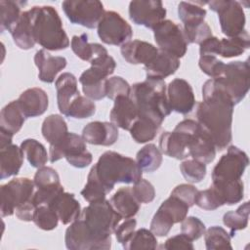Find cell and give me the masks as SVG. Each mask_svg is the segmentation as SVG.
I'll return each mask as SVG.
<instances>
[{
  "mask_svg": "<svg viewBox=\"0 0 250 250\" xmlns=\"http://www.w3.org/2000/svg\"><path fill=\"white\" fill-rule=\"evenodd\" d=\"M202 98V102L196 103V121L212 138L216 148L223 150L232 140V115L235 104L212 78L203 84Z\"/></svg>",
  "mask_w": 250,
  "mask_h": 250,
  "instance_id": "cell-1",
  "label": "cell"
},
{
  "mask_svg": "<svg viewBox=\"0 0 250 250\" xmlns=\"http://www.w3.org/2000/svg\"><path fill=\"white\" fill-rule=\"evenodd\" d=\"M130 98L134 102L138 117L148 119L161 126L172 112L167 101V86L164 80L146 78L131 86Z\"/></svg>",
  "mask_w": 250,
  "mask_h": 250,
  "instance_id": "cell-2",
  "label": "cell"
},
{
  "mask_svg": "<svg viewBox=\"0 0 250 250\" xmlns=\"http://www.w3.org/2000/svg\"><path fill=\"white\" fill-rule=\"evenodd\" d=\"M109 193L115 184H135L142 179L143 171L136 160L116 151L104 152L89 171Z\"/></svg>",
  "mask_w": 250,
  "mask_h": 250,
  "instance_id": "cell-3",
  "label": "cell"
},
{
  "mask_svg": "<svg viewBox=\"0 0 250 250\" xmlns=\"http://www.w3.org/2000/svg\"><path fill=\"white\" fill-rule=\"evenodd\" d=\"M34 41L47 51L69 47V39L57 10L52 6H34L27 10Z\"/></svg>",
  "mask_w": 250,
  "mask_h": 250,
  "instance_id": "cell-4",
  "label": "cell"
},
{
  "mask_svg": "<svg viewBox=\"0 0 250 250\" xmlns=\"http://www.w3.org/2000/svg\"><path fill=\"white\" fill-rule=\"evenodd\" d=\"M89 232L106 249L111 247V233L120 224L122 217L113 209L109 200H101L89 203L80 214Z\"/></svg>",
  "mask_w": 250,
  "mask_h": 250,
  "instance_id": "cell-5",
  "label": "cell"
},
{
  "mask_svg": "<svg viewBox=\"0 0 250 250\" xmlns=\"http://www.w3.org/2000/svg\"><path fill=\"white\" fill-rule=\"evenodd\" d=\"M91 66L84 70L79 82L85 96L92 101H100L105 98V81L116 67L114 59L108 55L107 50L102 52L91 62Z\"/></svg>",
  "mask_w": 250,
  "mask_h": 250,
  "instance_id": "cell-6",
  "label": "cell"
},
{
  "mask_svg": "<svg viewBox=\"0 0 250 250\" xmlns=\"http://www.w3.org/2000/svg\"><path fill=\"white\" fill-rule=\"evenodd\" d=\"M213 80L230 97L234 104H239L245 98L250 87L248 61L225 63L221 75Z\"/></svg>",
  "mask_w": 250,
  "mask_h": 250,
  "instance_id": "cell-7",
  "label": "cell"
},
{
  "mask_svg": "<svg viewBox=\"0 0 250 250\" xmlns=\"http://www.w3.org/2000/svg\"><path fill=\"white\" fill-rule=\"evenodd\" d=\"M209 8L218 14L222 32L228 37H237L246 33V18L242 3L234 0H214L207 2Z\"/></svg>",
  "mask_w": 250,
  "mask_h": 250,
  "instance_id": "cell-8",
  "label": "cell"
},
{
  "mask_svg": "<svg viewBox=\"0 0 250 250\" xmlns=\"http://www.w3.org/2000/svg\"><path fill=\"white\" fill-rule=\"evenodd\" d=\"M35 189L34 182L28 178H16L2 185L0 188L1 217L12 216L18 207L31 201Z\"/></svg>",
  "mask_w": 250,
  "mask_h": 250,
  "instance_id": "cell-9",
  "label": "cell"
},
{
  "mask_svg": "<svg viewBox=\"0 0 250 250\" xmlns=\"http://www.w3.org/2000/svg\"><path fill=\"white\" fill-rule=\"evenodd\" d=\"M195 120L179 122L172 132L165 131L159 137V149L169 157L183 160L189 156L191 129Z\"/></svg>",
  "mask_w": 250,
  "mask_h": 250,
  "instance_id": "cell-10",
  "label": "cell"
},
{
  "mask_svg": "<svg viewBox=\"0 0 250 250\" xmlns=\"http://www.w3.org/2000/svg\"><path fill=\"white\" fill-rule=\"evenodd\" d=\"M249 164L247 154L235 146H229L227 153L221 156L212 171V183L241 180Z\"/></svg>",
  "mask_w": 250,
  "mask_h": 250,
  "instance_id": "cell-11",
  "label": "cell"
},
{
  "mask_svg": "<svg viewBox=\"0 0 250 250\" xmlns=\"http://www.w3.org/2000/svg\"><path fill=\"white\" fill-rule=\"evenodd\" d=\"M62 8L71 23L90 29L98 26L105 12L103 3L98 0H65Z\"/></svg>",
  "mask_w": 250,
  "mask_h": 250,
  "instance_id": "cell-12",
  "label": "cell"
},
{
  "mask_svg": "<svg viewBox=\"0 0 250 250\" xmlns=\"http://www.w3.org/2000/svg\"><path fill=\"white\" fill-rule=\"evenodd\" d=\"M154 40L158 49L180 59L188 51V41L180 25L171 20H164L153 28Z\"/></svg>",
  "mask_w": 250,
  "mask_h": 250,
  "instance_id": "cell-13",
  "label": "cell"
},
{
  "mask_svg": "<svg viewBox=\"0 0 250 250\" xmlns=\"http://www.w3.org/2000/svg\"><path fill=\"white\" fill-rule=\"evenodd\" d=\"M97 32L104 44L122 46L131 41L133 29L131 25L116 12L105 11L97 26Z\"/></svg>",
  "mask_w": 250,
  "mask_h": 250,
  "instance_id": "cell-14",
  "label": "cell"
},
{
  "mask_svg": "<svg viewBox=\"0 0 250 250\" xmlns=\"http://www.w3.org/2000/svg\"><path fill=\"white\" fill-rule=\"evenodd\" d=\"M250 47L248 32L241 36L219 39L211 36L199 44L200 56H221L226 59L238 57Z\"/></svg>",
  "mask_w": 250,
  "mask_h": 250,
  "instance_id": "cell-15",
  "label": "cell"
},
{
  "mask_svg": "<svg viewBox=\"0 0 250 250\" xmlns=\"http://www.w3.org/2000/svg\"><path fill=\"white\" fill-rule=\"evenodd\" d=\"M166 9L159 0H137L129 4V18L137 25L152 29L165 20Z\"/></svg>",
  "mask_w": 250,
  "mask_h": 250,
  "instance_id": "cell-16",
  "label": "cell"
},
{
  "mask_svg": "<svg viewBox=\"0 0 250 250\" xmlns=\"http://www.w3.org/2000/svg\"><path fill=\"white\" fill-rule=\"evenodd\" d=\"M167 101L171 111L184 115L191 112L196 105L192 87L182 78H175L168 84Z\"/></svg>",
  "mask_w": 250,
  "mask_h": 250,
  "instance_id": "cell-17",
  "label": "cell"
},
{
  "mask_svg": "<svg viewBox=\"0 0 250 250\" xmlns=\"http://www.w3.org/2000/svg\"><path fill=\"white\" fill-rule=\"evenodd\" d=\"M64 242L65 247L69 250H106L105 246L89 232L83 221L79 218L66 229Z\"/></svg>",
  "mask_w": 250,
  "mask_h": 250,
  "instance_id": "cell-18",
  "label": "cell"
},
{
  "mask_svg": "<svg viewBox=\"0 0 250 250\" xmlns=\"http://www.w3.org/2000/svg\"><path fill=\"white\" fill-rule=\"evenodd\" d=\"M118 127L106 121H92L82 130L83 140L95 146H112L118 140Z\"/></svg>",
  "mask_w": 250,
  "mask_h": 250,
  "instance_id": "cell-19",
  "label": "cell"
},
{
  "mask_svg": "<svg viewBox=\"0 0 250 250\" xmlns=\"http://www.w3.org/2000/svg\"><path fill=\"white\" fill-rule=\"evenodd\" d=\"M34 63L38 68V78L45 83H53L58 73L65 68L67 61L64 57L52 56L45 49L34 55Z\"/></svg>",
  "mask_w": 250,
  "mask_h": 250,
  "instance_id": "cell-20",
  "label": "cell"
},
{
  "mask_svg": "<svg viewBox=\"0 0 250 250\" xmlns=\"http://www.w3.org/2000/svg\"><path fill=\"white\" fill-rule=\"evenodd\" d=\"M17 101L25 118L42 115L49 105L47 93L38 87L26 89L20 95Z\"/></svg>",
  "mask_w": 250,
  "mask_h": 250,
  "instance_id": "cell-21",
  "label": "cell"
},
{
  "mask_svg": "<svg viewBox=\"0 0 250 250\" xmlns=\"http://www.w3.org/2000/svg\"><path fill=\"white\" fill-rule=\"evenodd\" d=\"M86 150V142L83 140L82 136L68 132L61 142L50 146L49 159L51 163H54L62 158H65L67 161L68 159Z\"/></svg>",
  "mask_w": 250,
  "mask_h": 250,
  "instance_id": "cell-22",
  "label": "cell"
},
{
  "mask_svg": "<svg viewBox=\"0 0 250 250\" xmlns=\"http://www.w3.org/2000/svg\"><path fill=\"white\" fill-rule=\"evenodd\" d=\"M123 59L131 64H147L158 53V48L143 40H132L120 48Z\"/></svg>",
  "mask_w": 250,
  "mask_h": 250,
  "instance_id": "cell-23",
  "label": "cell"
},
{
  "mask_svg": "<svg viewBox=\"0 0 250 250\" xmlns=\"http://www.w3.org/2000/svg\"><path fill=\"white\" fill-rule=\"evenodd\" d=\"M180 59L158 49L153 60L145 65L146 78L161 79L174 74L180 67Z\"/></svg>",
  "mask_w": 250,
  "mask_h": 250,
  "instance_id": "cell-24",
  "label": "cell"
},
{
  "mask_svg": "<svg viewBox=\"0 0 250 250\" xmlns=\"http://www.w3.org/2000/svg\"><path fill=\"white\" fill-rule=\"evenodd\" d=\"M110 122L123 130H129L138 118L137 107L130 96H119L114 100V104L109 113Z\"/></svg>",
  "mask_w": 250,
  "mask_h": 250,
  "instance_id": "cell-25",
  "label": "cell"
},
{
  "mask_svg": "<svg viewBox=\"0 0 250 250\" xmlns=\"http://www.w3.org/2000/svg\"><path fill=\"white\" fill-rule=\"evenodd\" d=\"M57 91V103L62 114L66 115L70 104L80 95L77 87V79L70 72L62 73L55 82Z\"/></svg>",
  "mask_w": 250,
  "mask_h": 250,
  "instance_id": "cell-26",
  "label": "cell"
},
{
  "mask_svg": "<svg viewBox=\"0 0 250 250\" xmlns=\"http://www.w3.org/2000/svg\"><path fill=\"white\" fill-rule=\"evenodd\" d=\"M59 216L63 225H68L77 220L81 214V206L73 193L62 192L49 204Z\"/></svg>",
  "mask_w": 250,
  "mask_h": 250,
  "instance_id": "cell-27",
  "label": "cell"
},
{
  "mask_svg": "<svg viewBox=\"0 0 250 250\" xmlns=\"http://www.w3.org/2000/svg\"><path fill=\"white\" fill-rule=\"evenodd\" d=\"M23 152L17 145L0 149V178L7 179L19 174L23 163Z\"/></svg>",
  "mask_w": 250,
  "mask_h": 250,
  "instance_id": "cell-28",
  "label": "cell"
},
{
  "mask_svg": "<svg viewBox=\"0 0 250 250\" xmlns=\"http://www.w3.org/2000/svg\"><path fill=\"white\" fill-rule=\"evenodd\" d=\"M109 202L122 219L133 218L141 208V203L133 195L130 187L119 188L111 196Z\"/></svg>",
  "mask_w": 250,
  "mask_h": 250,
  "instance_id": "cell-29",
  "label": "cell"
},
{
  "mask_svg": "<svg viewBox=\"0 0 250 250\" xmlns=\"http://www.w3.org/2000/svg\"><path fill=\"white\" fill-rule=\"evenodd\" d=\"M25 116L22 113L18 101L7 104L0 112V129L13 135L17 134L22 127Z\"/></svg>",
  "mask_w": 250,
  "mask_h": 250,
  "instance_id": "cell-30",
  "label": "cell"
},
{
  "mask_svg": "<svg viewBox=\"0 0 250 250\" xmlns=\"http://www.w3.org/2000/svg\"><path fill=\"white\" fill-rule=\"evenodd\" d=\"M41 133L50 146L56 145L67 135V124L62 115L51 114L44 119Z\"/></svg>",
  "mask_w": 250,
  "mask_h": 250,
  "instance_id": "cell-31",
  "label": "cell"
},
{
  "mask_svg": "<svg viewBox=\"0 0 250 250\" xmlns=\"http://www.w3.org/2000/svg\"><path fill=\"white\" fill-rule=\"evenodd\" d=\"M27 2L14 1V0H1L0 1V29L1 32L11 31L18 23L22 11L21 8Z\"/></svg>",
  "mask_w": 250,
  "mask_h": 250,
  "instance_id": "cell-32",
  "label": "cell"
},
{
  "mask_svg": "<svg viewBox=\"0 0 250 250\" xmlns=\"http://www.w3.org/2000/svg\"><path fill=\"white\" fill-rule=\"evenodd\" d=\"M11 35L14 43L21 50H29L35 46L28 11L22 12L18 23L11 31Z\"/></svg>",
  "mask_w": 250,
  "mask_h": 250,
  "instance_id": "cell-33",
  "label": "cell"
},
{
  "mask_svg": "<svg viewBox=\"0 0 250 250\" xmlns=\"http://www.w3.org/2000/svg\"><path fill=\"white\" fill-rule=\"evenodd\" d=\"M162 152L154 144H147L143 146L136 155V162L143 172L152 173L162 164Z\"/></svg>",
  "mask_w": 250,
  "mask_h": 250,
  "instance_id": "cell-34",
  "label": "cell"
},
{
  "mask_svg": "<svg viewBox=\"0 0 250 250\" xmlns=\"http://www.w3.org/2000/svg\"><path fill=\"white\" fill-rule=\"evenodd\" d=\"M21 148L29 164L34 168L45 166L49 155L45 146L35 139H25L21 144Z\"/></svg>",
  "mask_w": 250,
  "mask_h": 250,
  "instance_id": "cell-35",
  "label": "cell"
},
{
  "mask_svg": "<svg viewBox=\"0 0 250 250\" xmlns=\"http://www.w3.org/2000/svg\"><path fill=\"white\" fill-rule=\"evenodd\" d=\"M212 187L220 194L224 204L233 205L240 202L244 196V184L242 180L224 183H212Z\"/></svg>",
  "mask_w": 250,
  "mask_h": 250,
  "instance_id": "cell-36",
  "label": "cell"
},
{
  "mask_svg": "<svg viewBox=\"0 0 250 250\" xmlns=\"http://www.w3.org/2000/svg\"><path fill=\"white\" fill-rule=\"evenodd\" d=\"M159 128L160 126L154 122L146 118L138 117L130 127L129 131L131 137L136 143L145 144L152 141L156 137Z\"/></svg>",
  "mask_w": 250,
  "mask_h": 250,
  "instance_id": "cell-37",
  "label": "cell"
},
{
  "mask_svg": "<svg viewBox=\"0 0 250 250\" xmlns=\"http://www.w3.org/2000/svg\"><path fill=\"white\" fill-rule=\"evenodd\" d=\"M249 218V202L246 201L235 211H229L224 214L223 223L230 229L229 235L232 237L235 231L246 229Z\"/></svg>",
  "mask_w": 250,
  "mask_h": 250,
  "instance_id": "cell-38",
  "label": "cell"
},
{
  "mask_svg": "<svg viewBox=\"0 0 250 250\" xmlns=\"http://www.w3.org/2000/svg\"><path fill=\"white\" fill-rule=\"evenodd\" d=\"M204 241L206 249H232L230 244L231 236L229 233L220 226H212L204 232Z\"/></svg>",
  "mask_w": 250,
  "mask_h": 250,
  "instance_id": "cell-39",
  "label": "cell"
},
{
  "mask_svg": "<svg viewBox=\"0 0 250 250\" xmlns=\"http://www.w3.org/2000/svg\"><path fill=\"white\" fill-rule=\"evenodd\" d=\"M125 250H135V249H156L157 239L156 235L150 229H139L135 230L130 240L123 245Z\"/></svg>",
  "mask_w": 250,
  "mask_h": 250,
  "instance_id": "cell-40",
  "label": "cell"
},
{
  "mask_svg": "<svg viewBox=\"0 0 250 250\" xmlns=\"http://www.w3.org/2000/svg\"><path fill=\"white\" fill-rule=\"evenodd\" d=\"M183 31L188 44H200L212 36L211 27L204 21L184 23Z\"/></svg>",
  "mask_w": 250,
  "mask_h": 250,
  "instance_id": "cell-41",
  "label": "cell"
},
{
  "mask_svg": "<svg viewBox=\"0 0 250 250\" xmlns=\"http://www.w3.org/2000/svg\"><path fill=\"white\" fill-rule=\"evenodd\" d=\"M59 216L49 205H40L36 207L32 222L43 230H52L58 227Z\"/></svg>",
  "mask_w": 250,
  "mask_h": 250,
  "instance_id": "cell-42",
  "label": "cell"
},
{
  "mask_svg": "<svg viewBox=\"0 0 250 250\" xmlns=\"http://www.w3.org/2000/svg\"><path fill=\"white\" fill-rule=\"evenodd\" d=\"M96 113V104L94 101L87 98L86 96L79 95L70 104L66 115L68 117L76 119H84L91 117Z\"/></svg>",
  "mask_w": 250,
  "mask_h": 250,
  "instance_id": "cell-43",
  "label": "cell"
},
{
  "mask_svg": "<svg viewBox=\"0 0 250 250\" xmlns=\"http://www.w3.org/2000/svg\"><path fill=\"white\" fill-rule=\"evenodd\" d=\"M180 171L183 177L191 184L200 183L206 176V164L195 159H188L180 164Z\"/></svg>",
  "mask_w": 250,
  "mask_h": 250,
  "instance_id": "cell-44",
  "label": "cell"
},
{
  "mask_svg": "<svg viewBox=\"0 0 250 250\" xmlns=\"http://www.w3.org/2000/svg\"><path fill=\"white\" fill-rule=\"evenodd\" d=\"M159 208L165 211L173 219L175 224H178L188 216V209L190 207L180 198L170 195L161 203Z\"/></svg>",
  "mask_w": 250,
  "mask_h": 250,
  "instance_id": "cell-45",
  "label": "cell"
},
{
  "mask_svg": "<svg viewBox=\"0 0 250 250\" xmlns=\"http://www.w3.org/2000/svg\"><path fill=\"white\" fill-rule=\"evenodd\" d=\"M194 204L207 211H213L225 205L220 194L212 186H210V188L207 189L197 191Z\"/></svg>",
  "mask_w": 250,
  "mask_h": 250,
  "instance_id": "cell-46",
  "label": "cell"
},
{
  "mask_svg": "<svg viewBox=\"0 0 250 250\" xmlns=\"http://www.w3.org/2000/svg\"><path fill=\"white\" fill-rule=\"evenodd\" d=\"M206 14V10L202 6L198 5V3L183 1L178 5V16L183 23L204 21Z\"/></svg>",
  "mask_w": 250,
  "mask_h": 250,
  "instance_id": "cell-47",
  "label": "cell"
},
{
  "mask_svg": "<svg viewBox=\"0 0 250 250\" xmlns=\"http://www.w3.org/2000/svg\"><path fill=\"white\" fill-rule=\"evenodd\" d=\"M70 47L76 57H78L82 61L90 62L94 58L95 43L88 42V35L86 33L72 36Z\"/></svg>",
  "mask_w": 250,
  "mask_h": 250,
  "instance_id": "cell-48",
  "label": "cell"
},
{
  "mask_svg": "<svg viewBox=\"0 0 250 250\" xmlns=\"http://www.w3.org/2000/svg\"><path fill=\"white\" fill-rule=\"evenodd\" d=\"M80 193L87 202L92 203L104 200L107 191L103 187V185L92 174L89 173L87 177V183Z\"/></svg>",
  "mask_w": 250,
  "mask_h": 250,
  "instance_id": "cell-49",
  "label": "cell"
},
{
  "mask_svg": "<svg viewBox=\"0 0 250 250\" xmlns=\"http://www.w3.org/2000/svg\"><path fill=\"white\" fill-rule=\"evenodd\" d=\"M33 182L36 188H52L62 185L58 172L49 166H43L38 168L34 174Z\"/></svg>",
  "mask_w": 250,
  "mask_h": 250,
  "instance_id": "cell-50",
  "label": "cell"
},
{
  "mask_svg": "<svg viewBox=\"0 0 250 250\" xmlns=\"http://www.w3.org/2000/svg\"><path fill=\"white\" fill-rule=\"evenodd\" d=\"M131 86L121 76H112L105 81V96L114 101L119 96H130Z\"/></svg>",
  "mask_w": 250,
  "mask_h": 250,
  "instance_id": "cell-51",
  "label": "cell"
},
{
  "mask_svg": "<svg viewBox=\"0 0 250 250\" xmlns=\"http://www.w3.org/2000/svg\"><path fill=\"white\" fill-rule=\"evenodd\" d=\"M174 224L173 219L165 211L158 208L150 222V230L156 236H166Z\"/></svg>",
  "mask_w": 250,
  "mask_h": 250,
  "instance_id": "cell-52",
  "label": "cell"
},
{
  "mask_svg": "<svg viewBox=\"0 0 250 250\" xmlns=\"http://www.w3.org/2000/svg\"><path fill=\"white\" fill-rule=\"evenodd\" d=\"M181 223V232L192 241L199 239L206 230L204 223L194 216H187Z\"/></svg>",
  "mask_w": 250,
  "mask_h": 250,
  "instance_id": "cell-53",
  "label": "cell"
},
{
  "mask_svg": "<svg viewBox=\"0 0 250 250\" xmlns=\"http://www.w3.org/2000/svg\"><path fill=\"white\" fill-rule=\"evenodd\" d=\"M131 190L135 198L140 203H150L155 197V189L150 182L146 179H141L131 187Z\"/></svg>",
  "mask_w": 250,
  "mask_h": 250,
  "instance_id": "cell-54",
  "label": "cell"
},
{
  "mask_svg": "<svg viewBox=\"0 0 250 250\" xmlns=\"http://www.w3.org/2000/svg\"><path fill=\"white\" fill-rule=\"evenodd\" d=\"M198 65L203 73L215 79L221 75L225 63L215 56H200Z\"/></svg>",
  "mask_w": 250,
  "mask_h": 250,
  "instance_id": "cell-55",
  "label": "cell"
},
{
  "mask_svg": "<svg viewBox=\"0 0 250 250\" xmlns=\"http://www.w3.org/2000/svg\"><path fill=\"white\" fill-rule=\"evenodd\" d=\"M136 227H137V221L134 218L125 219L123 223L119 224L116 229L114 230L117 242L122 244V246L126 244L132 237L133 233L135 232Z\"/></svg>",
  "mask_w": 250,
  "mask_h": 250,
  "instance_id": "cell-56",
  "label": "cell"
},
{
  "mask_svg": "<svg viewBox=\"0 0 250 250\" xmlns=\"http://www.w3.org/2000/svg\"><path fill=\"white\" fill-rule=\"evenodd\" d=\"M198 189L189 184H181L175 187V188L171 191L170 195H174L184 202H186L189 207H192L194 205L195 196Z\"/></svg>",
  "mask_w": 250,
  "mask_h": 250,
  "instance_id": "cell-57",
  "label": "cell"
},
{
  "mask_svg": "<svg viewBox=\"0 0 250 250\" xmlns=\"http://www.w3.org/2000/svg\"><path fill=\"white\" fill-rule=\"evenodd\" d=\"M161 249L165 250H174V249H188V250H193L194 246L192 243V240L189 239L187 235L184 233L177 234L175 236H172L168 238L161 246Z\"/></svg>",
  "mask_w": 250,
  "mask_h": 250,
  "instance_id": "cell-58",
  "label": "cell"
},
{
  "mask_svg": "<svg viewBox=\"0 0 250 250\" xmlns=\"http://www.w3.org/2000/svg\"><path fill=\"white\" fill-rule=\"evenodd\" d=\"M13 134L0 129V149L12 145Z\"/></svg>",
  "mask_w": 250,
  "mask_h": 250,
  "instance_id": "cell-59",
  "label": "cell"
}]
</instances>
